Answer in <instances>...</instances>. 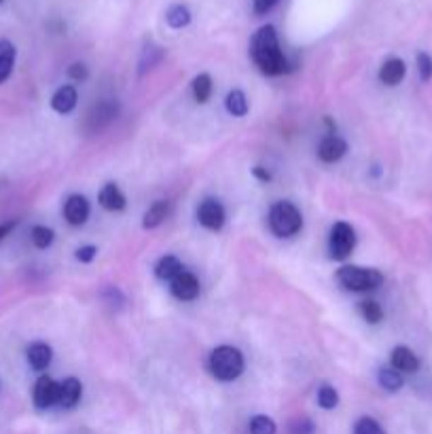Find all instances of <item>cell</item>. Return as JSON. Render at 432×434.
<instances>
[{
  "mask_svg": "<svg viewBox=\"0 0 432 434\" xmlns=\"http://www.w3.org/2000/svg\"><path fill=\"white\" fill-rule=\"evenodd\" d=\"M250 55L257 68L267 76H278L288 70V59L280 49L278 32L274 25H263L255 32L250 40Z\"/></svg>",
  "mask_w": 432,
  "mask_h": 434,
  "instance_id": "6da1fadb",
  "label": "cell"
},
{
  "mask_svg": "<svg viewBox=\"0 0 432 434\" xmlns=\"http://www.w3.org/2000/svg\"><path fill=\"white\" fill-rule=\"evenodd\" d=\"M208 369L218 382H233L244 371V356L233 346H218L210 354Z\"/></svg>",
  "mask_w": 432,
  "mask_h": 434,
  "instance_id": "7a4b0ae2",
  "label": "cell"
},
{
  "mask_svg": "<svg viewBox=\"0 0 432 434\" xmlns=\"http://www.w3.org/2000/svg\"><path fill=\"white\" fill-rule=\"evenodd\" d=\"M337 282L352 293H369L384 284V274L371 267L346 265L337 271Z\"/></svg>",
  "mask_w": 432,
  "mask_h": 434,
  "instance_id": "3957f363",
  "label": "cell"
},
{
  "mask_svg": "<svg viewBox=\"0 0 432 434\" xmlns=\"http://www.w3.org/2000/svg\"><path fill=\"white\" fill-rule=\"evenodd\" d=\"M303 216L291 201H278L269 210V229L278 237H293L301 231Z\"/></svg>",
  "mask_w": 432,
  "mask_h": 434,
  "instance_id": "277c9868",
  "label": "cell"
},
{
  "mask_svg": "<svg viewBox=\"0 0 432 434\" xmlns=\"http://www.w3.org/2000/svg\"><path fill=\"white\" fill-rule=\"evenodd\" d=\"M356 246V233L352 229V225L348 223H335L333 231H331V240H329V250L331 257L335 261H344L350 257V252Z\"/></svg>",
  "mask_w": 432,
  "mask_h": 434,
  "instance_id": "5b68a950",
  "label": "cell"
},
{
  "mask_svg": "<svg viewBox=\"0 0 432 434\" xmlns=\"http://www.w3.org/2000/svg\"><path fill=\"white\" fill-rule=\"evenodd\" d=\"M34 405L38 409H49L53 405H57V397H59V384L55 380H51L49 375H42L36 380L34 384Z\"/></svg>",
  "mask_w": 432,
  "mask_h": 434,
  "instance_id": "8992f818",
  "label": "cell"
},
{
  "mask_svg": "<svg viewBox=\"0 0 432 434\" xmlns=\"http://www.w3.org/2000/svg\"><path fill=\"white\" fill-rule=\"evenodd\" d=\"M197 221L210 229V231H218L225 225V208L221 206V201L216 199H206L202 201V206L197 208Z\"/></svg>",
  "mask_w": 432,
  "mask_h": 434,
  "instance_id": "52a82bcc",
  "label": "cell"
},
{
  "mask_svg": "<svg viewBox=\"0 0 432 434\" xmlns=\"http://www.w3.org/2000/svg\"><path fill=\"white\" fill-rule=\"evenodd\" d=\"M172 286V295L176 297V299H180V301H193L197 295H199V282H197V278L193 276V274H189V271H182L178 278H174L172 282H170Z\"/></svg>",
  "mask_w": 432,
  "mask_h": 434,
  "instance_id": "ba28073f",
  "label": "cell"
},
{
  "mask_svg": "<svg viewBox=\"0 0 432 434\" xmlns=\"http://www.w3.org/2000/svg\"><path fill=\"white\" fill-rule=\"evenodd\" d=\"M390 363H392V369H397L399 373H416L420 369L418 354L407 346H397L390 354Z\"/></svg>",
  "mask_w": 432,
  "mask_h": 434,
  "instance_id": "9c48e42d",
  "label": "cell"
},
{
  "mask_svg": "<svg viewBox=\"0 0 432 434\" xmlns=\"http://www.w3.org/2000/svg\"><path fill=\"white\" fill-rule=\"evenodd\" d=\"M64 216L70 225H85L89 218V201L83 195H70L64 204Z\"/></svg>",
  "mask_w": 432,
  "mask_h": 434,
  "instance_id": "30bf717a",
  "label": "cell"
},
{
  "mask_svg": "<svg viewBox=\"0 0 432 434\" xmlns=\"http://www.w3.org/2000/svg\"><path fill=\"white\" fill-rule=\"evenodd\" d=\"M346 151H348L346 140H341L339 136H327L318 146V157L325 163H335L346 155Z\"/></svg>",
  "mask_w": 432,
  "mask_h": 434,
  "instance_id": "8fae6325",
  "label": "cell"
},
{
  "mask_svg": "<svg viewBox=\"0 0 432 434\" xmlns=\"http://www.w3.org/2000/svg\"><path fill=\"white\" fill-rule=\"evenodd\" d=\"M407 74V66L401 57H390L384 61V66L380 68V81L388 87L399 85Z\"/></svg>",
  "mask_w": 432,
  "mask_h": 434,
  "instance_id": "7c38bea8",
  "label": "cell"
},
{
  "mask_svg": "<svg viewBox=\"0 0 432 434\" xmlns=\"http://www.w3.org/2000/svg\"><path fill=\"white\" fill-rule=\"evenodd\" d=\"M83 394V386L76 377H68L59 384V397H57V405L62 409H72Z\"/></svg>",
  "mask_w": 432,
  "mask_h": 434,
  "instance_id": "4fadbf2b",
  "label": "cell"
},
{
  "mask_svg": "<svg viewBox=\"0 0 432 434\" xmlns=\"http://www.w3.org/2000/svg\"><path fill=\"white\" fill-rule=\"evenodd\" d=\"M76 89L72 87V85H64V87H59L55 93H53V98H51V108L55 110V112H59V115H68V112H72L74 110V106H76Z\"/></svg>",
  "mask_w": 432,
  "mask_h": 434,
  "instance_id": "5bb4252c",
  "label": "cell"
},
{
  "mask_svg": "<svg viewBox=\"0 0 432 434\" xmlns=\"http://www.w3.org/2000/svg\"><path fill=\"white\" fill-rule=\"evenodd\" d=\"M100 206L108 212H121L125 208V195L121 193V189L115 182H108L102 191H100Z\"/></svg>",
  "mask_w": 432,
  "mask_h": 434,
  "instance_id": "9a60e30c",
  "label": "cell"
},
{
  "mask_svg": "<svg viewBox=\"0 0 432 434\" xmlns=\"http://www.w3.org/2000/svg\"><path fill=\"white\" fill-rule=\"evenodd\" d=\"M51 358H53V352L42 341H36L28 348V363L34 371H45L51 365Z\"/></svg>",
  "mask_w": 432,
  "mask_h": 434,
  "instance_id": "2e32d148",
  "label": "cell"
},
{
  "mask_svg": "<svg viewBox=\"0 0 432 434\" xmlns=\"http://www.w3.org/2000/svg\"><path fill=\"white\" fill-rule=\"evenodd\" d=\"M170 214V204L168 201H155L146 212H144V218H142V227L144 229H155L159 227Z\"/></svg>",
  "mask_w": 432,
  "mask_h": 434,
  "instance_id": "e0dca14e",
  "label": "cell"
},
{
  "mask_svg": "<svg viewBox=\"0 0 432 434\" xmlns=\"http://www.w3.org/2000/svg\"><path fill=\"white\" fill-rule=\"evenodd\" d=\"M15 66V45L6 38L0 40V85L11 76Z\"/></svg>",
  "mask_w": 432,
  "mask_h": 434,
  "instance_id": "ac0fdd59",
  "label": "cell"
},
{
  "mask_svg": "<svg viewBox=\"0 0 432 434\" xmlns=\"http://www.w3.org/2000/svg\"><path fill=\"white\" fill-rule=\"evenodd\" d=\"M182 271H185V267H182V263H180L176 257H163V259L157 263V267H155L157 278H159V280H168V282H172L174 278H178Z\"/></svg>",
  "mask_w": 432,
  "mask_h": 434,
  "instance_id": "d6986e66",
  "label": "cell"
},
{
  "mask_svg": "<svg viewBox=\"0 0 432 434\" xmlns=\"http://www.w3.org/2000/svg\"><path fill=\"white\" fill-rule=\"evenodd\" d=\"M378 380H380V386H382L384 390H388V392H399V390L405 386L403 373H399V371L392 369V367H384V369H380Z\"/></svg>",
  "mask_w": 432,
  "mask_h": 434,
  "instance_id": "ffe728a7",
  "label": "cell"
},
{
  "mask_svg": "<svg viewBox=\"0 0 432 434\" xmlns=\"http://www.w3.org/2000/svg\"><path fill=\"white\" fill-rule=\"evenodd\" d=\"M165 21H168L170 28L180 30V28L189 25V21H191V13H189V8H187L185 4H174V6L168 8V13H165Z\"/></svg>",
  "mask_w": 432,
  "mask_h": 434,
  "instance_id": "44dd1931",
  "label": "cell"
},
{
  "mask_svg": "<svg viewBox=\"0 0 432 434\" xmlns=\"http://www.w3.org/2000/svg\"><path fill=\"white\" fill-rule=\"evenodd\" d=\"M225 104H227L229 115H233V117H244V115L248 112V100H246L244 91H240V89H233V91L227 95Z\"/></svg>",
  "mask_w": 432,
  "mask_h": 434,
  "instance_id": "7402d4cb",
  "label": "cell"
},
{
  "mask_svg": "<svg viewBox=\"0 0 432 434\" xmlns=\"http://www.w3.org/2000/svg\"><path fill=\"white\" fill-rule=\"evenodd\" d=\"M210 93H212V78H210V74L195 76L193 78V98H195V102H199V104L208 102Z\"/></svg>",
  "mask_w": 432,
  "mask_h": 434,
  "instance_id": "603a6c76",
  "label": "cell"
},
{
  "mask_svg": "<svg viewBox=\"0 0 432 434\" xmlns=\"http://www.w3.org/2000/svg\"><path fill=\"white\" fill-rule=\"evenodd\" d=\"M361 314H363V318L369 322V324H378V322H382L384 320V310H382V305L375 301V299H367V301H361Z\"/></svg>",
  "mask_w": 432,
  "mask_h": 434,
  "instance_id": "cb8c5ba5",
  "label": "cell"
},
{
  "mask_svg": "<svg viewBox=\"0 0 432 434\" xmlns=\"http://www.w3.org/2000/svg\"><path fill=\"white\" fill-rule=\"evenodd\" d=\"M30 237H32V244L36 246V248H40V250H45V248H49L51 244H53V229H49V227H45V225H36L34 229H32V233H30Z\"/></svg>",
  "mask_w": 432,
  "mask_h": 434,
  "instance_id": "d4e9b609",
  "label": "cell"
},
{
  "mask_svg": "<svg viewBox=\"0 0 432 434\" xmlns=\"http://www.w3.org/2000/svg\"><path fill=\"white\" fill-rule=\"evenodd\" d=\"M250 434H276V422L267 416H255L250 420Z\"/></svg>",
  "mask_w": 432,
  "mask_h": 434,
  "instance_id": "484cf974",
  "label": "cell"
},
{
  "mask_svg": "<svg viewBox=\"0 0 432 434\" xmlns=\"http://www.w3.org/2000/svg\"><path fill=\"white\" fill-rule=\"evenodd\" d=\"M318 403L322 409H335L339 405V394L333 386H322L318 390Z\"/></svg>",
  "mask_w": 432,
  "mask_h": 434,
  "instance_id": "4316f807",
  "label": "cell"
},
{
  "mask_svg": "<svg viewBox=\"0 0 432 434\" xmlns=\"http://www.w3.org/2000/svg\"><path fill=\"white\" fill-rule=\"evenodd\" d=\"M354 434H386L384 428L380 426L378 420L373 418H361L354 426Z\"/></svg>",
  "mask_w": 432,
  "mask_h": 434,
  "instance_id": "83f0119b",
  "label": "cell"
},
{
  "mask_svg": "<svg viewBox=\"0 0 432 434\" xmlns=\"http://www.w3.org/2000/svg\"><path fill=\"white\" fill-rule=\"evenodd\" d=\"M418 72H420V78L424 83H428L432 78V57L426 51L418 53Z\"/></svg>",
  "mask_w": 432,
  "mask_h": 434,
  "instance_id": "f1b7e54d",
  "label": "cell"
},
{
  "mask_svg": "<svg viewBox=\"0 0 432 434\" xmlns=\"http://www.w3.org/2000/svg\"><path fill=\"white\" fill-rule=\"evenodd\" d=\"M291 433L293 434H312L314 433V424L312 420L303 418V420H295L293 426H291Z\"/></svg>",
  "mask_w": 432,
  "mask_h": 434,
  "instance_id": "f546056e",
  "label": "cell"
},
{
  "mask_svg": "<svg viewBox=\"0 0 432 434\" xmlns=\"http://www.w3.org/2000/svg\"><path fill=\"white\" fill-rule=\"evenodd\" d=\"M87 74H89V72H87V66H85V64H78V61H76V64H72V66L68 68V76H70L72 81H85Z\"/></svg>",
  "mask_w": 432,
  "mask_h": 434,
  "instance_id": "4dcf8cb0",
  "label": "cell"
},
{
  "mask_svg": "<svg viewBox=\"0 0 432 434\" xmlns=\"http://www.w3.org/2000/svg\"><path fill=\"white\" fill-rule=\"evenodd\" d=\"M95 254H98V248H95V246H83V248L76 250V261H81V263H91V261L95 259Z\"/></svg>",
  "mask_w": 432,
  "mask_h": 434,
  "instance_id": "1f68e13d",
  "label": "cell"
},
{
  "mask_svg": "<svg viewBox=\"0 0 432 434\" xmlns=\"http://www.w3.org/2000/svg\"><path fill=\"white\" fill-rule=\"evenodd\" d=\"M276 2L278 0H252V8H255L257 15H265L276 6Z\"/></svg>",
  "mask_w": 432,
  "mask_h": 434,
  "instance_id": "d6a6232c",
  "label": "cell"
},
{
  "mask_svg": "<svg viewBox=\"0 0 432 434\" xmlns=\"http://www.w3.org/2000/svg\"><path fill=\"white\" fill-rule=\"evenodd\" d=\"M252 174L259 178V180H263V182H269L272 180V174L267 172V170H263L261 165H257V168H252Z\"/></svg>",
  "mask_w": 432,
  "mask_h": 434,
  "instance_id": "836d02e7",
  "label": "cell"
},
{
  "mask_svg": "<svg viewBox=\"0 0 432 434\" xmlns=\"http://www.w3.org/2000/svg\"><path fill=\"white\" fill-rule=\"evenodd\" d=\"M13 227H15V221H8V223H2V225H0V242L13 231Z\"/></svg>",
  "mask_w": 432,
  "mask_h": 434,
  "instance_id": "e575fe53",
  "label": "cell"
},
{
  "mask_svg": "<svg viewBox=\"0 0 432 434\" xmlns=\"http://www.w3.org/2000/svg\"><path fill=\"white\" fill-rule=\"evenodd\" d=\"M0 2H2V0H0Z\"/></svg>",
  "mask_w": 432,
  "mask_h": 434,
  "instance_id": "d590c367",
  "label": "cell"
}]
</instances>
